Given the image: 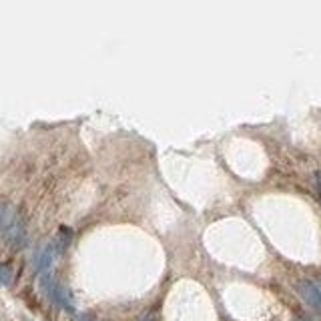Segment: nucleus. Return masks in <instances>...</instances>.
<instances>
[{
    "label": "nucleus",
    "mask_w": 321,
    "mask_h": 321,
    "mask_svg": "<svg viewBox=\"0 0 321 321\" xmlns=\"http://www.w3.org/2000/svg\"><path fill=\"white\" fill-rule=\"evenodd\" d=\"M297 293L303 297V301L307 305L321 311V285H317L313 281H299L297 283Z\"/></svg>",
    "instance_id": "f257e3e1"
},
{
    "label": "nucleus",
    "mask_w": 321,
    "mask_h": 321,
    "mask_svg": "<svg viewBox=\"0 0 321 321\" xmlns=\"http://www.w3.org/2000/svg\"><path fill=\"white\" fill-rule=\"evenodd\" d=\"M52 259H54V249H52V245H48V247L38 255L36 267H38L40 273H46V271H48V267H50V263H52Z\"/></svg>",
    "instance_id": "f03ea898"
},
{
    "label": "nucleus",
    "mask_w": 321,
    "mask_h": 321,
    "mask_svg": "<svg viewBox=\"0 0 321 321\" xmlns=\"http://www.w3.org/2000/svg\"><path fill=\"white\" fill-rule=\"evenodd\" d=\"M10 281H12V269L8 265H0V283L10 285Z\"/></svg>",
    "instance_id": "7ed1b4c3"
},
{
    "label": "nucleus",
    "mask_w": 321,
    "mask_h": 321,
    "mask_svg": "<svg viewBox=\"0 0 321 321\" xmlns=\"http://www.w3.org/2000/svg\"><path fill=\"white\" fill-rule=\"evenodd\" d=\"M141 321H155V315H153V313H147V315H144Z\"/></svg>",
    "instance_id": "20e7f679"
}]
</instances>
